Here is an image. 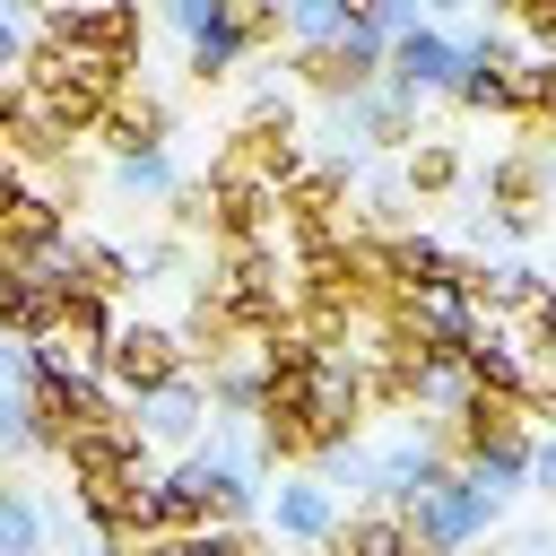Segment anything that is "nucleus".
Returning a JSON list of instances; mask_svg holds the SVG:
<instances>
[{
  "mask_svg": "<svg viewBox=\"0 0 556 556\" xmlns=\"http://www.w3.org/2000/svg\"><path fill=\"white\" fill-rule=\"evenodd\" d=\"M295 70H304L321 96H365V87L391 70V35H382V26L356 9V17H348L330 43H304V52H295Z\"/></svg>",
  "mask_w": 556,
  "mask_h": 556,
  "instance_id": "obj_1",
  "label": "nucleus"
},
{
  "mask_svg": "<svg viewBox=\"0 0 556 556\" xmlns=\"http://www.w3.org/2000/svg\"><path fill=\"white\" fill-rule=\"evenodd\" d=\"M495 504H504V495H495V486H478V478L460 469V478H443V486H426V495L408 504V530H417V547L460 556V547L495 521Z\"/></svg>",
  "mask_w": 556,
  "mask_h": 556,
  "instance_id": "obj_2",
  "label": "nucleus"
},
{
  "mask_svg": "<svg viewBox=\"0 0 556 556\" xmlns=\"http://www.w3.org/2000/svg\"><path fill=\"white\" fill-rule=\"evenodd\" d=\"M182 365H191V348L174 330H156V321H113V339H104V382L113 391H156Z\"/></svg>",
  "mask_w": 556,
  "mask_h": 556,
  "instance_id": "obj_3",
  "label": "nucleus"
},
{
  "mask_svg": "<svg viewBox=\"0 0 556 556\" xmlns=\"http://www.w3.org/2000/svg\"><path fill=\"white\" fill-rule=\"evenodd\" d=\"M43 43H78V52H113V61H130V43H139V9L130 0H70V9H52L43 17Z\"/></svg>",
  "mask_w": 556,
  "mask_h": 556,
  "instance_id": "obj_4",
  "label": "nucleus"
},
{
  "mask_svg": "<svg viewBox=\"0 0 556 556\" xmlns=\"http://www.w3.org/2000/svg\"><path fill=\"white\" fill-rule=\"evenodd\" d=\"M235 174H261V182H295V113L269 96L243 130H235V156H226Z\"/></svg>",
  "mask_w": 556,
  "mask_h": 556,
  "instance_id": "obj_5",
  "label": "nucleus"
},
{
  "mask_svg": "<svg viewBox=\"0 0 556 556\" xmlns=\"http://www.w3.org/2000/svg\"><path fill=\"white\" fill-rule=\"evenodd\" d=\"M356 408H365V374H356V365H339V356H321V365L304 374V417H313L321 452L356 434Z\"/></svg>",
  "mask_w": 556,
  "mask_h": 556,
  "instance_id": "obj_6",
  "label": "nucleus"
},
{
  "mask_svg": "<svg viewBox=\"0 0 556 556\" xmlns=\"http://www.w3.org/2000/svg\"><path fill=\"white\" fill-rule=\"evenodd\" d=\"M460 61H469V52H460L452 35L408 26V35H391V70H382V78H391V87H408V96H434V87H452V78H460Z\"/></svg>",
  "mask_w": 556,
  "mask_h": 556,
  "instance_id": "obj_7",
  "label": "nucleus"
},
{
  "mask_svg": "<svg viewBox=\"0 0 556 556\" xmlns=\"http://www.w3.org/2000/svg\"><path fill=\"white\" fill-rule=\"evenodd\" d=\"M208 182H217V235H226V243H261L269 217H287V208H278V182H261V174L217 165Z\"/></svg>",
  "mask_w": 556,
  "mask_h": 556,
  "instance_id": "obj_8",
  "label": "nucleus"
},
{
  "mask_svg": "<svg viewBox=\"0 0 556 556\" xmlns=\"http://www.w3.org/2000/svg\"><path fill=\"white\" fill-rule=\"evenodd\" d=\"M139 434L148 443H191L200 434V417H208V391L191 382V374H174V382H156V391H139Z\"/></svg>",
  "mask_w": 556,
  "mask_h": 556,
  "instance_id": "obj_9",
  "label": "nucleus"
},
{
  "mask_svg": "<svg viewBox=\"0 0 556 556\" xmlns=\"http://www.w3.org/2000/svg\"><path fill=\"white\" fill-rule=\"evenodd\" d=\"M460 365H469V382H478V391H504V400H521V408H530V391H539V382H530V365H521L495 330H478V339L460 348Z\"/></svg>",
  "mask_w": 556,
  "mask_h": 556,
  "instance_id": "obj_10",
  "label": "nucleus"
},
{
  "mask_svg": "<svg viewBox=\"0 0 556 556\" xmlns=\"http://www.w3.org/2000/svg\"><path fill=\"white\" fill-rule=\"evenodd\" d=\"M269 521H278V539H295V547H313V539H330L339 530V513H330V486H278L269 495Z\"/></svg>",
  "mask_w": 556,
  "mask_h": 556,
  "instance_id": "obj_11",
  "label": "nucleus"
},
{
  "mask_svg": "<svg viewBox=\"0 0 556 556\" xmlns=\"http://www.w3.org/2000/svg\"><path fill=\"white\" fill-rule=\"evenodd\" d=\"M452 96H460V104H478V113H504V104H513V52H504V43H478V52L460 61Z\"/></svg>",
  "mask_w": 556,
  "mask_h": 556,
  "instance_id": "obj_12",
  "label": "nucleus"
},
{
  "mask_svg": "<svg viewBox=\"0 0 556 556\" xmlns=\"http://www.w3.org/2000/svg\"><path fill=\"white\" fill-rule=\"evenodd\" d=\"M408 547H417L408 513H356L330 530V556H408Z\"/></svg>",
  "mask_w": 556,
  "mask_h": 556,
  "instance_id": "obj_13",
  "label": "nucleus"
},
{
  "mask_svg": "<svg viewBox=\"0 0 556 556\" xmlns=\"http://www.w3.org/2000/svg\"><path fill=\"white\" fill-rule=\"evenodd\" d=\"M539 191H547L539 156H504V165L486 174V200H495V217H504V226H530V217H539Z\"/></svg>",
  "mask_w": 556,
  "mask_h": 556,
  "instance_id": "obj_14",
  "label": "nucleus"
},
{
  "mask_svg": "<svg viewBox=\"0 0 556 556\" xmlns=\"http://www.w3.org/2000/svg\"><path fill=\"white\" fill-rule=\"evenodd\" d=\"M104 130H113V148H165V104L122 87V96L104 104Z\"/></svg>",
  "mask_w": 556,
  "mask_h": 556,
  "instance_id": "obj_15",
  "label": "nucleus"
},
{
  "mask_svg": "<svg viewBox=\"0 0 556 556\" xmlns=\"http://www.w3.org/2000/svg\"><path fill=\"white\" fill-rule=\"evenodd\" d=\"M460 287H469V304H486V313H504V304L530 313V295H539V278L513 269V261H495V269H460Z\"/></svg>",
  "mask_w": 556,
  "mask_h": 556,
  "instance_id": "obj_16",
  "label": "nucleus"
},
{
  "mask_svg": "<svg viewBox=\"0 0 556 556\" xmlns=\"http://www.w3.org/2000/svg\"><path fill=\"white\" fill-rule=\"evenodd\" d=\"M113 182L122 191H148V200H174V156L165 148H122L113 156Z\"/></svg>",
  "mask_w": 556,
  "mask_h": 556,
  "instance_id": "obj_17",
  "label": "nucleus"
},
{
  "mask_svg": "<svg viewBox=\"0 0 556 556\" xmlns=\"http://www.w3.org/2000/svg\"><path fill=\"white\" fill-rule=\"evenodd\" d=\"M391 269H400V287H426V278H460V261H452L443 243H426V235H400V243H391Z\"/></svg>",
  "mask_w": 556,
  "mask_h": 556,
  "instance_id": "obj_18",
  "label": "nucleus"
},
{
  "mask_svg": "<svg viewBox=\"0 0 556 556\" xmlns=\"http://www.w3.org/2000/svg\"><path fill=\"white\" fill-rule=\"evenodd\" d=\"M35 547H43V513L17 486H0V556H35Z\"/></svg>",
  "mask_w": 556,
  "mask_h": 556,
  "instance_id": "obj_19",
  "label": "nucleus"
},
{
  "mask_svg": "<svg viewBox=\"0 0 556 556\" xmlns=\"http://www.w3.org/2000/svg\"><path fill=\"white\" fill-rule=\"evenodd\" d=\"M348 17H356V0H287V26H295L304 43H330Z\"/></svg>",
  "mask_w": 556,
  "mask_h": 556,
  "instance_id": "obj_20",
  "label": "nucleus"
},
{
  "mask_svg": "<svg viewBox=\"0 0 556 556\" xmlns=\"http://www.w3.org/2000/svg\"><path fill=\"white\" fill-rule=\"evenodd\" d=\"M460 182V156L443 148V139H426L417 156H408V191H452Z\"/></svg>",
  "mask_w": 556,
  "mask_h": 556,
  "instance_id": "obj_21",
  "label": "nucleus"
},
{
  "mask_svg": "<svg viewBox=\"0 0 556 556\" xmlns=\"http://www.w3.org/2000/svg\"><path fill=\"white\" fill-rule=\"evenodd\" d=\"M78 278H87V287H104V295H113V287H130V261H122V252H113V243H78Z\"/></svg>",
  "mask_w": 556,
  "mask_h": 556,
  "instance_id": "obj_22",
  "label": "nucleus"
},
{
  "mask_svg": "<svg viewBox=\"0 0 556 556\" xmlns=\"http://www.w3.org/2000/svg\"><path fill=\"white\" fill-rule=\"evenodd\" d=\"M174 226H217V182H174Z\"/></svg>",
  "mask_w": 556,
  "mask_h": 556,
  "instance_id": "obj_23",
  "label": "nucleus"
},
{
  "mask_svg": "<svg viewBox=\"0 0 556 556\" xmlns=\"http://www.w3.org/2000/svg\"><path fill=\"white\" fill-rule=\"evenodd\" d=\"M513 17L530 26V43H539V52H556V0H513Z\"/></svg>",
  "mask_w": 556,
  "mask_h": 556,
  "instance_id": "obj_24",
  "label": "nucleus"
},
{
  "mask_svg": "<svg viewBox=\"0 0 556 556\" xmlns=\"http://www.w3.org/2000/svg\"><path fill=\"white\" fill-rule=\"evenodd\" d=\"M530 339H539V356L556 374V295H530Z\"/></svg>",
  "mask_w": 556,
  "mask_h": 556,
  "instance_id": "obj_25",
  "label": "nucleus"
},
{
  "mask_svg": "<svg viewBox=\"0 0 556 556\" xmlns=\"http://www.w3.org/2000/svg\"><path fill=\"white\" fill-rule=\"evenodd\" d=\"M17 200H26V174H17V165H9V156H0V226H9V217H17Z\"/></svg>",
  "mask_w": 556,
  "mask_h": 556,
  "instance_id": "obj_26",
  "label": "nucleus"
},
{
  "mask_svg": "<svg viewBox=\"0 0 556 556\" xmlns=\"http://www.w3.org/2000/svg\"><path fill=\"white\" fill-rule=\"evenodd\" d=\"M9 61H26V43H17V26L0 17V70H9Z\"/></svg>",
  "mask_w": 556,
  "mask_h": 556,
  "instance_id": "obj_27",
  "label": "nucleus"
},
{
  "mask_svg": "<svg viewBox=\"0 0 556 556\" xmlns=\"http://www.w3.org/2000/svg\"><path fill=\"white\" fill-rule=\"evenodd\" d=\"M530 408H539V417L556 426V382H539V391H530Z\"/></svg>",
  "mask_w": 556,
  "mask_h": 556,
  "instance_id": "obj_28",
  "label": "nucleus"
},
{
  "mask_svg": "<svg viewBox=\"0 0 556 556\" xmlns=\"http://www.w3.org/2000/svg\"><path fill=\"white\" fill-rule=\"evenodd\" d=\"M426 9H486V0H426Z\"/></svg>",
  "mask_w": 556,
  "mask_h": 556,
  "instance_id": "obj_29",
  "label": "nucleus"
},
{
  "mask_svg": "<svg viewBox=\"0 0 556 556\" xmlns=\"http://www.w3.org/2000/svg\"><path fill=\"white\" fill-rule=\"evenodd\" d=\"M539 174H547V182H556V148H547V156H539Z\"/></svg>",
  "mask_w": 556,
  "mask_h": 556,
  "instance_id": "obj_30",
  "label": "nucleus"
}]
</instances>
